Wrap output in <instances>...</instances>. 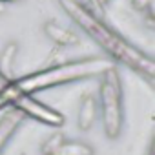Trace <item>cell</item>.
I'll return each instance as SVG.
<instances>
[{
    "label": "cell",
    "instance_id": "obj_6",
    "mask_svg": "<svg viewBox=\"0 0 155 155\" xmlns=\"http://www.w3.org/2000/svg\"><path fill=\"white\" fill-rule=\"evenodd\" d=\"M24 120V115L20 111H17L15 108H9V111L0 119V153L4 151L8 140L15 135V131L20 128Z\"/></svg>",
    "mask_w": 155,
    "mask_h": 155
},
{
    "label": "cell",
    "instance_id": "obj_7",
    "mask_svg": "<svg viewBox=\"0 0 155 155\" xmlns=\"http://www.w3.org/2000/svg\"><path fill=\"white\" fill-rule=\"evenodd\" d=\"M44 33L58 46H79V35L73 33L71 29H66L62 28L58 22L55 20H49L44 24Z\"/></svg>",
    "mask_w": 155,
    "mask_h": 155
},
{
    "label": "cell",
    "instance_id": "obj_12",
    "mask_svg": "<svg viewBox=\"0 0 155 155\" xmlns=\"http://www.w3.org/2000/svg\"><path fill=\"white\" fill-rule=\"evenodd\" d=\"M0 2H20V0H0Z\"/></svg>",
    "mask_w": 155,
    "mask_h": 155
},
{
    "label": "cell",
    "instance_id": "obj_13",
    "mask_svg": "<svg viewBox=\"0 0 155 155\" xmlns=\"http://www.w3.org/2000/svg\"><path fill=\"white\" fill-rule=\"evenodd\" d=\"M150 155H151V153H150Z\"/></svg>",
    "mask_w": 155,
    "mask_h": 155
},
{
    "label": "cell",
    "instance_id": "obj_4",
    "mask_svg": "<svg viewBox=\"0 0 155 155\" xmlns=\"http://www.w3.org/2000/svg\"><path fill=\"white\" fill-rule=\"evenodd\" d=\"M9 108H15L24 117H31V119H35L42 124L53 126V128H58V126L64 124V117L57 110H53V108L46 106L44 102L37 101L35 95H17Z\"/></svg>",
    "mask_w": 155,
    "mask_h": 155
},
{
    "label": "cell",
    "instance_id": "obj_9",
    "mask_svg": "<svg viewBox=\"0 0 155 155\" xmlns=\"http://www.w3.org/2000/svg\"><path fill=\"white\" fill-rule=\"evenodd\" d=\"M64 139H66V137H64L60 131H55L53 135H49V137L44 140V144H42V148H40V153H42V155H55Z\"/></svg>",
    "mask_w": 155,
    "mask_h": 155
},
{
    "label": "cell",
    "instance_id": "obj_3",
    "mask_svg": "<svg viewBox=\"0 0 155 155\" xmlns=\"http://www.w3.org/2000/svg\"><path fill=\"white\" fill-rule=\"evenodd\" d=\"M99 110L102 115V126L108 139H117L124 126V106H122V82L117 66L110 68L101 75L99 88Z\"/></svg>",
    "mask_w": 155,
    "mask_h": 155
},
{
    "label": "cell",
    "instance_id": "obj_2",
    "mask_svg": "<svg viewBox=\"0 0 155 155\" xmlns=\"http://www.w3.org/2000/svg\"><path fill=\"white\" fill-rule=\"evenodd\" d=\"M113 66H115V62H111L108 57L106 58L86 57V58H77V60L55 64L46 69L24 75L20 79L8 81V84L4 88H0V110L9 108L17 95H35L38 91L57 88V86H62L68 82L101 77L104 71H108Z\"/></svg>",
    "mask_w": 155,
    "mask_h": 155
},
{
    "label": "cell",
    "instance_id": "obj_10",
    "mask_svg": "<svg viewBox=\"0 0 155 155\" xmlns=\"http://www.w3.org/2000/svg\"><path fill=\"white\" fill-rule=\"evenodd\" d=\"M133 4H135V8H137V9L146 11V9H150V8H151L153 0H133Z\"/></svg>",
    "mask_w": 155,
    "mask_h": 155
},
{
    "label": "cell",
    "instance_id": "obj_11",
    "mask_svg": "<svg viewBox=\"0 0 155 155\" xmlns=\"http://www.w3.org/2000/svg\"><path fill=\"white\" fill-rule=\"evenodd\" d=\"M8 81H9V77H6L2 71H0V88H4V86L8 84Z\"/></svg>",
    "mask_w": 155,
    "mask_h": 155
},
{
    "label": "cell",
    "instance_id": "obj_8",
    "mask_svg": "<svg viewBox=\"0 0 155 155\" xmlns=\"http://www.w3.org/2000/svg\"><path fill=\"white\" fill-rule=\"evenodd\" d=\"M55 155H95V150L84 140L64 139Z\"/></svg>",
    "mask_w": 155,
    "mask_h": 155
},
{
    "label": "cell",
    "instance_id": "obj_5",
    "mask_svg": "<svg viewBox=\"0 0 155 155\" xmlns=\"http://www.w3.org/2000/svg\"><path fill=\"white\" fill-rule=\"evenodd\" d=\"M97 115H99V101L93 93H88L82 97L81 101V108H79V119H77V126L82 131H88L93 128V124L97 122Z\"/></svg>",
    "mask_w": 155,
    "mask_h": 155
},
{
    "label": "cell",
    "instance_id": "obj_1",
    "mask_svg": "<svg viewBox=\"0 0 155 155\" xmlns=\"http://www.w3.org/2000/svg\"><path fill=\"white\" fill-rule=\"evenodd\" d=\"M62 9L69 15V18L79 26L99 48L108 55L111 62H120L133 69L135 73L142 75L148 82H153L155 77V64L153 58L128 42L120 33L110 28L104 20H101L93 11L82 6L77 0H60Z\"/></svg>",
    "mask_w": 155,
    "mask_h": 155
}]
</instances>
